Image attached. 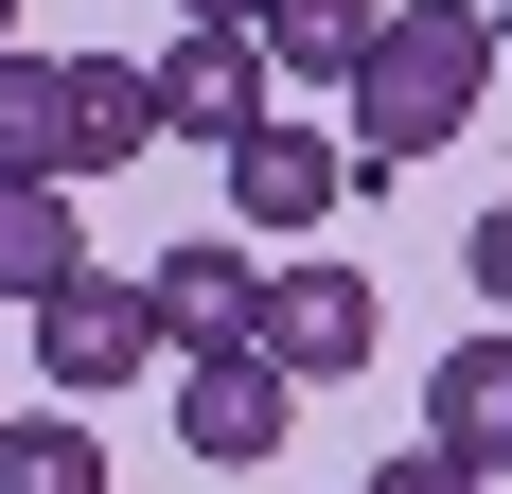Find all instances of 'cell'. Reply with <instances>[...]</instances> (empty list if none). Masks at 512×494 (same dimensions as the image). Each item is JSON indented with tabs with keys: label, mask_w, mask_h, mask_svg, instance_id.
<instances>
[{
	"label": "cell",
	"mask_w": 512,
	"mask_h": 494,
	"mask_svg": "<svg viewBox=\"0 0 512 494\" xmlns=\"http://www.w3.org/2000/svg\"><path fill=\"white\" fill-rule=\"evenodd\" d=\"M477 89H495V0H389L371 53H354V195L442 159L477 124Z\"/></svg>",
	"instance_id": "obj_1"
},
{
	"label": "cell",
	"mask_w": 512,
	"mask_h": 494,
	"mask_svg": "<svg viewBox=\"0 0 512 494\" xmlns=\"http://www.w3.org/2000/svg\"><path fill=\"white\" fill-rule=\"evenodd\" d=\"M36 371H53L71 406H106L124 371H159V318H142V283H124V265H71V283L36 300Z\"/></svg>",
	"instance_id": "obj_2"
},
{
	"label": "cell",
	"mask_w": 512,
	"mask_h": 494,
	"mask_svg": "<svg viewBox=\"0 0 512 494\" xmlns=\"http://www.w3.org/2000/svg\"><path fill=\"white\" fill-rule=\"evenodd\" d=\"M230 212H248L265 247H318L336 212H354V142H318V124H283V106H265L248 142H230Z\"/></svg>",
	"instance_id": "obj_3"
},
{
	"label": "cell",
	"mask_w": 512,
	"mask_h": 494,
	"mask_svg": "<svg viewBox=\"0 0 512 494\" xmlns=\"http://www.w3.org/2000/svg\"><path fill=\"white\" fill-rule=\"evenodd\" d=\"M265 371L283 389H336V371H371V283L354 265H265Z\"/></svg>",
	"instance_id": "obj_4"
},
{
	"label": "cell",
	"mask_w": 512,
	"mask_h": 494,
	"mask_svg": "<svg viewBox=\"0 0 512 494\" xmlns=\"http://www.w3.org/2000/svg\"><path fill=\"white\" fill-rule=\"evenodd\" d=\"M142 318H159L177 371H195V353H248L265 336V265H248V247H159V265H142Z\"/></svg>",
	"instance_id": "obj_5"
},
{
	"label": "cell",
	"mask_w": 512,
	"mask_h": 494,
	"mask_svg": "<svg viewBox=\"0 0 512 494\" xmlns=\"http://www.w3.org/2000/svg\"><path fill=\"white\" fill-rule=\"evenodd\" d=\"M283 424H301V389H283L265 353H195V371H177V442H195L212 477H248V459H283Z\"/></svg>",
	"instance_id": "obj_6"
},
{
	"label": "cell",
	"mask_w": 512,
	"mask_h": 494,
	"mask_svg": "<svg viewBox=\"0 0 512 494\" xmlns=\"http://www.w3.org/2000/svg\"><path fill=\"white\" fill-rule=\"evenodd\" d=\"M424 459L512 477V336H460V353H442V389H424Z\"/></svg>",
	"instance_id": "obj_7"
},
{
	"label": "cell",
	"mask_w": 512,
	"mask_h": 494,
	"mask_svg": "<svg viewBox=\"0 0 512 494\" xmlns=\"http://www.w3.org/2000/svg\"><path fill=\"white\" fill-rule=\"evenodd\" d=\"M159 71V124H177V142H248L265 124V53L248 36H177V53H142Z\"/></svg>",
	"instance_id": "obj_8"
},
{
	"label": "cell",
	"mask_w": 512,
	"mask_h": 494,
	"mask_svg": "<svg viewBox=\"0 0 512 494\" xmlns=\"http://www.w3.org/2000/svg\"><path fill=\"white\" fill-rule=\"evenodd\" d=\"M159 142V71L142 53H71V177H124Z\"/></svg>",
	"instance_id": "obj_9"
},
{
	"label": "cell",
	"mask_w": 512,
	"mask_h": 494,
	"mask_svg": "<svg viewBox=\"0 0 512 494\" xmlns=\"http://www.w3.org/2000/svg\"><path fill=\"white\" fill-rule=\"evenodd\" d=\"M0 177H53L71 195V53H0Z\"/></svg>",
	"instance_id": "obj_10"
},
{
	"label": "cell",
	"mask_w": 512,
	"mask_h": 494,
	"mask_svg": "<svg viewBox=\"0 0 512 494\" xmlns=\"http://www.w3.org/2000/svg\"><path fill=\"white\" fill-rule=\"evenodd\" d=\"M371 18H389V0H265V89H283V71H318V89H354V53H371Z\"/></svg>",
	"instance_id": "obj_11"
},
{
	"label": "cell",
	"mask_w": 512,
	"mask_h": 494,
	"mask_svg": "<svg viewBox=\"0 0 512 494\" xmlns=\"http://www.w3.org/2000/svg\"><path fill=\"white\" fill-rule=\"evenodd\" d=\"M71 265H89V247H71V195H53V177H0V300L36 318Z\"/></svg>",
	"instance_id": "obj_12"
},
{
	"label": "cell",
	"mask_w": 512,
	"mask_h": 494,
	"mask_svg": "<svg viewBox=\"0 0 512 494\" xmlns=\"http://www.w3.org/2000/svg\"><path fill=\"white\" fill-rule=\"evenodd\" d=\"M0 494H106V442L71 406H0Z\"/></svg>",
	"instance_id": "obj_13"
},
{
	"label": "cell",
	"mask_w": 512,
	"mask_h": 494,
	"mask_svg": "<svg viewBox=\"0 0 512 494\" xmlns=\"http://www.w3.org/2000/svg\"><path fill=\"white\" fill-rule=\"evenodd\" d=\"M354 494H495V477H460V459H424V442H407V459H371Z\"/></svg>",
	"instance_id": "obj_14"
},
{
	"label": "cell",
	"mask_w": 512,
	"mask_h": 494,
	"mask_svg": "<svg viewBox=\"0 0 512 494\" xmlns=\"http://www.w3.org/2000/svg\"><path fill=\"white\" fill-rule=\"evenodd\" d=\"M460 265H477V300H512V195H495V212L460 230Z\"/></svg>",
	"instance_id": "obj_15"
},
{
	"label": "cell",
	"mask_w": 512,
	"mask_h": 494,
	"mask_svg": "<svg viewBox=\"0 0 512 494\" xmlns=\"http://www.w3.org/2000/svg\"><path fill=\"white\" fill-rule=\"evenodd\" d=\"M177 36H265V0H177Z\"/></svg>",
	"instance_id": "obj_16"
},
{
	"label": "cell",
	"mask_w": 512,
	"mask_h": 494,
	"mask_svg": "<svg viewBox=\"0 0 512 494\" xmlns=\"http://www.w3.org/2000/svg\"><path fill=\"white\" fill-rule=\"evenodd\" d=\"M495 71H512V0H495Z\"/></svg>",
	"instance_id": "obj_17"
},
{
	"label": "cell",
	"mask_w": 512,
	"mask_h": 494,
	"mask_svg": "<svg viewBox=\"0 0 512 494\" xmlns=\"http://www.w3.org/2000/svg\"><path fill=\"white\" fill-rule=\"evenodd\" d=\"M0 53H18V0H0Z\"/></svg>",
	"instance_id": "obj_18"
}]
</instances>
